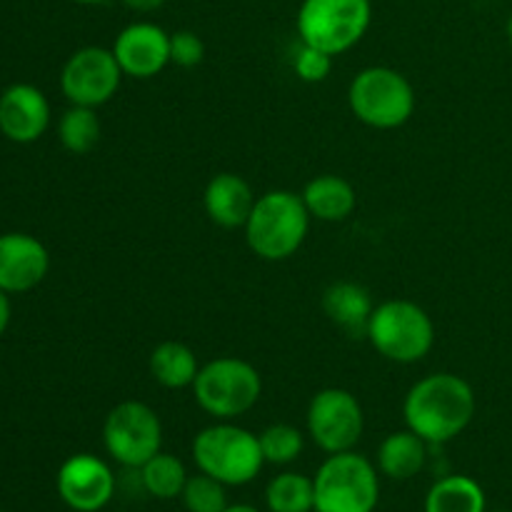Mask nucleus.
<instances>
[{
    "instance_id": "nucleus-1",
    "label": "nucleus",
    "mask_w": 512,
    "mask_h": 512,
    "mask_svg": "<svg viewBox=\"0 0 512 512\" xmlns=\"http://www.w3.org/2000/svg\"><path fill=\"white\" fill-rule=\"evenodd\" d=\"M478 400L473 385L455 373H433L408 390L403 403L405 425L428 445L458 438L475 418Z\"/></svg>"
},
{
    "instance_id": "nucleus-2",
    "label": "nucleus",
    "mask_w": 512,
    "mask_h": 512,
    "mask_svg": "<svg viewBox=\"0 0 512 512\" xmlns=\"http://www.w3.org/2000/svg\"><path fill=\"white\" fill-rule=\"evenodd\" d=\"M310 213L303 195L293 190H270L255 200L245 223V243L260 260L280 263L303 248L310 230Z\"/></svg>"
},
{
    "instance_id": "nucleus-3",
    "label": "nucleus",
    "mask_w": 512,
    "mask_h": 512,
    "mask_svg": "<svg viewBox=\"0 0 512 512\" xmlns=\"http://www.w3.org/2000/svg\"><path fill=\"white\" fill-rule=\"evenodd\" d=\"M348 105L355 118L368 128L395 130L413 118L418 95L400 70L370 65L350 80Z\"/></svg>"
},
{
    "instance_id": "nucleus-4",
    "label": "nucleus",
    "mask_w": 512,
    "mask_h": 512,
    "mask_svg": "<svg viewBox=\"0 0 512 512\" xmlns=\"http://www.w3.org/2000/svg\"><path fill=\"white\" fill-rule=\"evenodd\" d=\"M193 460L200 473L223 485H248L265 465L258 435L230 420H218L195 435Z\"/></svg>"
},
{
    "instance_id": "nucleus-5",
    "label": "nucleus",
    "mask_w": 512,
    "mask_h": 512,
    "mask_svg": "<svg viewBox=\"0 0 512 512\" xmlns=\"http://www.w3.org/2000/svg\"><path fill=\"white\" fill-rule=\"evenodd\" d=\"M365 338L390 363L413 365L433 350L435 323L413 300H385L375 305Z\"/></svg>"
},
{
    "instance_id": "nucleus-6",
    "label": "nucleus",
    "mask_w": 512,
    "mask_h": 512,
    "mask_svg": "<svg viewBox=\"0 0 512 512\" xmlns=\"http://www.w3.org/2000/svg\"><path fill=\"white\" fill-rule=\"evenodd\" d=\"M195 403L215 420H235L253 410L263 395V378L248 360L215 358L200 365L193 383Z\"/></svg>"
},
{
    "instance_id": "nucleus-7",
    "label": "nucleus",
    "mask_w": 512,
    "mask_h": 512,
    "mask_svg": "<svg viewBox=\"0 0 512 512\" xmlns=\"http://www.w3.org/2000/svg\"><path fill=\"white\" fill-rule=\"evenodd\" d=\"M373 23L370 0H303L298 8L300 43L335 55L360 43Z\"/></svg>"
},
{
    "instance_id": "nucleus-8",
    "label": "nucleus",
    "mask_w": 512,
    "mask_h": 512,
    "mask_svg": "<svg viewBox=\"0 0 512 512\" xmlns=\"http://www.w3.org/2000/svg\"><path fill=\"white\" fill-rule=\"evenodd\" d=\"M315 512H375L378 470L365 455L345 450L325 460L313 478Z\"/></svg>"
},
{
    "instance_id": "nucleus-9",
    "label": "nucleus",
    "mask_w": 512,
    "mask_h": 512,
    "mask_svg": "<svg viewBox=\"0 0 512 512\" xmlns=\"http://www.w3.org/2000/svg\"><path fill=\"white\" fill-rule=\"evenodd\" d=\"M103 445L115 463L125 468H143L163 445V423L150 405L123 400L103 423Z\"/></svg>"
},
{
    "instance_id": "nucleus-10",
    "label": "nucleus",
    "mask_w": 512,
    "mask_h": 512,
    "mask_svg": "<svg viewBox=\"0 0 512 512\" xmlns=\"http://www.w3.org/2000/svg\"><path fill=\"white\" fill-rule=\"evenodd\" d=\"M305 420L313 443L328 455L353 450L365 430L363 405L345 388H325L315 393Z\"/></svg>"
},
{
    "instance_id": "nucleus-11",
    "label": "nucleus",
    "mask_w": 512,
    "mask_h": 512,
    "mask_svg": "<svg viewBox=\"0 0 512 512\" xmlns=\"http://www.w3.org/2000/svg\"><path fill=\"white\" fill-rule=\"evenodd\" d=\"M120 83H123V70L113 50L98 45L75 50L60 73V88L65 98L85 108H100L110 103L118 95Z\"/></svg>"
},
{
    "instance_id": "nucleus-12",
    "label": "nucleus",
    "mask_w": 512,
    "mask_h": 512,
    "mask_svg": "<svg viewBox=\"0 0 512 512\" xmlns=\"http://www.w3.org/2000/svg\"><path fill=\"white\" fill-rule=\"evenodd\" d=\"M58 495L70 510L98 512L113 500L115 475L90 453H78L58 470Z\"/></svg>"
},
{
    "instance_id": "nucleus-13",
    "label": "nucleus",
    "mask_w": 512,
    "mask_h": 512,
    "mask_svg": "<svg viewBox=\"0 0 512 512\" xmlns=\"http://www.w3.org/2000/svg\"><path fill=\"white\" fill-rule=\"evenodd\" d=\"M110 50L123 75L148 80L170 65V33H165L160 25L140 20V23L125 25Z\"/></svg>"
},
{
    "instance_id": "nucleus-14",
    "label": "nucleus",
    "mask_w": 512,
    "mask_h": 512,
    "mask_svg": "<svg viewBox=\"0 0 512 512\" xmlns=\"http://www.w3.org/2000/svg\"><path fill=\"white\" fill-rule=\"evenodd\" d=\"M50 270L48 248L25 233L0 235V290L25 293L45 280Z\"/></svg>"
},
{
    "instance_id": "nucleus-15",
    "label": "nucleus",
    "mask_w": 512,
    "mask_h": 512,
    "mask_svg": "<svg viewBox=\"0 0 512 512\" xmlns=\"http://www.w3.org/2000/svg\"><path fill=\"white\" fill-rule=\"evenodd\" d=\"M50 125V103L35 85H10L0 95V133L13 143H35Z\"/></svg>"
},
{
    "instance_id": "nucleus-16",
    "label": "nucleus",
    "mask_w": 512,
    "mask_h": 512,
    "mask_svg": "<svg viewBox=\"0 0 512 512\" xmlns=\"http://www.w3.org/2000/svg\"><path fill=\"white\" fill-rule=\"evenodd\" d=\"M255 193L248 180L238 173H218L203 190V208L210 223L218 228H245L255 208Z\"/></svg>"
},
{
    "instance_id": "nucleus-17",
    "label": "nucleus",
    "mask_w": 512,
    "mask_h": 512,
    "mask_svg": "<svg viewBox=\"0 0 512 512\" xmlns=\"http://www.w3.org/2000/svg\"><path fill=\"white\" fill-rule=\"evenodd\" d=\"M323 313L333 325H338L345 335L350 338H360L368 333L370 315H373L375 303L370 298V290L365 285L353 283V280H340L325 288L323 298Z\"/></svg>"
},
{
    "instance_id": "nucleus-18",
    "label": "nucleus",
    "mask_w": 512,
    "mask_h": 512,
    "mask_svg": "<svg viewBox=\"0 0 512 512\" xmlns=\"http://www.w3.org/2000/svg\"><path fill=\"white\" fill-rule=\"evenodd\" d=\"M303 203L310 218L323 223H343L355 213L358 193L353 185L340 175H315L303 188Z\"/></svg>"
},
{
    "instance_id": "nucleus-19",
    "label": "nucleus",
    "mask_w": 512,
    "mask_h": 512,
    "mask_svg": "<svg viewBox=\"0 0 512 512\" xmlns=\"http://www.w3.org/2000/svg\"><path fill=\"white\" fill-rule=\"evenodd\" d=\"M148 370L158 385L168 390H183L193 388L195 378H198V355L193 348L180 340H165V343L155 345L150 353Z\"/></svg>"
},
{
    "instance_id": "nucleus-20",
    "label": "nucleus",
    "mask_w": 512,
    "mask_h": 512,
    "mask_svg": "<svg viewBox=\"0 0 512 512\" xmlns=\"http://www.w3.org/2000/svg\"><path fill=\"white\" fill-rule=\"evenodd\" d=\"M428 460V443L413 430H398L390 433L378 448L380 473L393 480H410L425 468Z\"/></svg>"
},
{
    "instance_id": "nucleus-21",
    "label": "nucleus",
    "mask_w": 512,
    "mask_h": 512,
    "mask_svg": "<svg viewBox=\"0 0 512 512\" xmlns=\"http://www.w3.org/2000/svg\"><path fill=\"white\" fill-rule=\"evenodd\" d=\"M425 512H485V493L468 475H448L428 490Z\"/></svg>"
},
{
    "instance_id": "nucleus-22",
    "label": "nucleus",
    "mask_w": 512,
    "mask_h": 512,
    "mask_svg": "<svg viewBox=\"0 0 512 512\" xmlns=\"http://www.w3.org/2000/svg\"><path fill=\"white\" fill-rule=\"evenodd\" d=\"M140 483L153 498L173 500L183 495L188 473H185V465L175 455L158 453L140 468Z\"/></svg>"
},
{
    "instance_id": "nucleus-23",
    "label": "nucleus",
    "mask_w": 512,
    "mask_h": 512,
    "mask_svg": "<svg viewBox=\"0 0 512 512\" xmlns=\"http://www.w3.org/2000/svg\"><path fill=\"white\" fill-rule=\"evenodd\" d=\"M270 512H310L315 510L313 480L300 473L275 475L265 490Z\"/></svg>"
},
{
    "instance_id": "nucleus-24",
    "label": "nucleus",
    "mask_w": 512,
    "mask_h": 512,
    "mask_svg": "<svg viewBox=\"0 0 512 512\" xmlns=\"http://www.w3.org/2000/svg\"><path fill=\"white\" fill-rule=\"evenodd\" d=\"M58 138L63 148L73 155H88L100 140V118L95 108L73 105L58 123Z\"/></svg>"
},
{
    "instance_id": "nucleus-25",
    "label": "nucleus",
    "mask_w": 512,
    "mask_h": 512,
    "mask_svg": "<svg viewBox=\"0 0 512 512\" xmlns=\"http://www.w3.org/2000/svg\"><path fill=\"white\" fill-rule=\"evenodd\" d=\"M260 450H263L265 463L273 465H288L300 458L305 448V438L295 425L288 423H275L268 425L263 433L258 435Z\"/></svg>"
},
{
    "instance_id": "nucleus-26",
    "label": "nucleus",
    "mask_w": 512,
    "mask_h": 512,
    "mask_svg": "<svg viewBox=\"0 0 512 512\" xmlns=\"http://www.w3.org/2000/svg\"><path fill=\"white\" fill-rule=\"evenodd\" d=\"M180 498H183L188 512H223L228 508L225 485L205 473L188 478Z\"/></svg>"
},
{
    "instance_id": "nucleus-27",
    "label": "nucleus",
    "mask_w": 512,
    "mask_h": 512,
    "mask_svg": "<svg viewBox=\"0 0 512 512\" xmlns=\"http://www.w3.org/2000/svg\"><path fill=\"white\" fill-rule=\"evenodd\" d=\"M293 70L303 83H323L333 70V55L313 48V45L300 43V48L293 55Z\"/></svg>"
},
{
    "instance_id": "nucleus-28",
    "label": "nucleus",
    "mask_w": 512,
    "mask_h": 512,
    "mask_svg": "<svg viewBox=\"0 0 512 512\" xmlns=\"http://www.w3.org/2000/svg\"><path fill=\"white\" fill-rule=\"evenodd\" d=\"M205 43L193 30H178L170 33V63L178 68H195L203 63Z\"/></svg>"
},
{
    "instance_id": "nucleus-29",
    "label": "nucleus",
    "mask_w": 512,
    "mask_h": 512,
    "mask_svg": "<svg viewBox=\"0 0 512 512\" xmlns=\"http://www.w3.org/2000/svg\"><path fill=\"white\" fill-rule=\"evenodd\" d=\"M120 3L133 13H155V10L163 8L165 0H120Z\"/></svg>"
},
{
    "instance_id": "nucleus-30",
    "label": "nucleus",
    "mask_w": 512,
    "mask_h": 512,
    "mask_svg": "<svg viewBox=\"0 0 512 512\" xmlns=\"http://www.w3.org/2000/svg\"><path fill=\"white\" fill-rule=\"evenodd\" d=\"M8 323H10V300H8V293L0 290V335L8 330Z\"/></svg>"
},
{
    "instance_id": "nucleus-31",
    "label": "nucleus",
    "mask_w": 512,
    "mask_h": 512,
    "mask_svg": "<svg viewBox=\"0 0 512 512\" xmlns=\"http://www.w3.org/2000/svg\"><path fill=\"white\" fill-rule=\"evenodd\" d=\"M223 512H260V510L253 508V505H228Z\"/></svg>"
},
{
    "instance_id": "nucleus-32",
    "label": "nucleus",
    "mask_w": 512,
    "mask_h": 512,
    "mask_svg": "<svg viewBox=\"0 0 512 512\" xmlns=\"http://www.w3.org/2000/svg\"><path fill=\"white\" fill-rule=\"evenodd\" d=\"M73 3H78V5H103V3H108V0H73Z\"/></svg>"
},
{
    "instance_id": "nucleus-33",
    "label": "nucleus",
    "mask_w": 512,
    "mask_h": 512,
    "mask_svg": "<svg viewBox=\"0 0 512 512\" xmlns=\"http://www.w3.org/2000/svg\"><path fill=\"white\" fill-rule=\"evenodd\" d=\"M508 43H510V48H512V15H510V20H508Z\"/></svg>"
}]
</instances>
